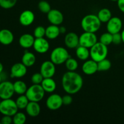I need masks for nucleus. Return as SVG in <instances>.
I'll return each mask as SVG.
<instances>
[{"label":"nucleus","instance_id":"1","mask_svg":"<svg viewBox=\"0 0 124 124\" xmlns=\"http://www.w3.org/2000/svg\"><path fill=\"white\" fill-rule=\"evenodd\" d=\"M62 86L67 94H76L83 86V79L75 71H69L65 73L62 78Z\"/></svg>","mask_w":124,"mask_h":124},{"label":"nucleus","instance_id":"2","mask_svg":"<svg viewBox=\"0 0 124 124\" xmlns=\"http://www.w3.org/2000/svg\"><path fill=\"white\" fill-rule=\"evenodd\" d=\"M101 26V22L98 16L90 14L85 16L81 21V27L84 31L96 33Z\"/></svg>","mask_w":124,"mask_h":124},{"label":"nucleus","instance_id":"3","mask_svg":"<svg viewBox=\"0 0 124 124\" xmlns=\"http://www.w3.org/2000/svg\"><path fill=\"white\" fill-rule=\"evenodd\" d=\"M108 50L107 46L103 44L100 42H97L90 48V54L92 59L98 62L105 59L108 55Z\"/></svg>","mask_w":124,"mask_h":124},{"label":"nucleus","instance_id":"4","mask_svg":"<svg viewBox=\"0 0 124 124\" xmlns=\"http://www.w3.org/2000/svg\"><path fill=\"white\" fill-rule=\"evenodd\" d=\"M45 91L41 84H33L27 88L25 95L29 99V101H41L44 97Z\"/></svg>","mask_w":124,"mask_h":124},{"label":"nucleus","instance_id":"5","mask_svg":"<svg viewBox=\"0 0 124 124\" xmlns=\"http://www.w3.org/2000/svg\"><path fill=\"white\" fill-rule=\"evenodd\" d=\"M70 58V54L66 48L62 47H58L53 50L50 54V61L55 65H61L65 63Z\"/></svg>","mask_w":124,"mask_h":124},{"label":"nucleus","instance_id":"6","mask_svg":"<svg viewBox=\"0 0 124 124\" xmlns=\"http://www.w3.org/2000/svg\"><path fill=\"white\" fill-rule=\"evenodd\" d=\"M16 102L12 99H2L0 102V113L3 115L13 116L18 112Z\"/></svg>","mask_w":124,"mask_h":124},{"label":"nucleus","instance_id":"7","mask_svg":"<svg viewBox=\"0 0 124 124\" xmlns=\"http://www.w3.org/2000/svg\"><path fill=\"white\" fill-rule=\"evenodd\" d=\"M98 42V38L95 33L85 31L79 36V46L89 48Z\"/></svg>","mask_w":124,"mask_h":124},{"label":"nucleus","instance_id":"8","mask_svg":"<svg viewBox=\"0 0 124 124\" xmlns=\"http://www.w3.org/2000/svg\"><path fill=\"white\" fill-rule=\"evenodd\" d=\"M15 93L13 84L10 81H2L0 83V98L10 99Z\"/></svg>","mask_w":124,"mask_h":124},{"label":"nucleus","instance_id":"9","mask_svg":"<svg viewBox=\"0 0 124 124\" xmlns=\"http://www.w3.org/2000/svg\"><path fill=\"white\" fill-rule=\"evenodd\" d=\"M47 107L50 110H57L63 105L62 97L58 94H52L48 97L46 102Z\"/></svg>","mask_w":124,"mask_h":124},{"label":"nucleus","instance_id":"10","mask_svg":"<svg viewBox=\"0 0 124 124\" xmlns=\"http://www.w3.org/2000/svg\"><path fill=\"white\" fill-rule=\"evenodd\" d=\"M55 72V64L51 61H46L41 64L40 67V73L42 74L44 78H53Z\"/></svg>","mask_w":124,"mask_h":124},{"label":"nucleus","instance_id":"11","mask_svg":"<svg viewBox=\"0 0 124 124\" xmlns=\"http://www.w3.org/2000/svg\"><path fill=\"white\" fill-rule=\"evenodd\" d=\"M122 28V21L119 17H111V19L107 23V31L111 34L119 33Z\"/></svg>","mask_w":124,"mask_h":124},{"label":"nucleus","instance_id":"12","mask_svg":"<svg viewBox=\"0 0 124 124\" xmlns=\"http://www.w3.org/2000/svg\"><path fill=\"white\" fill-rule=\"evenodd\" d=\"M27 67L22 62L16 63L12 65L10 70V76L12 78H21L26 75Z\"/></svg>","mask_w":124,"mask_h":124},{"label":"nucleus","instance_id":"13","mask_svg":"<svg viewBox=\"0 0 124 124\" xmlns=\"http://www.w3.org/2000/svg\"><path fill=\"white\" fill-rule=\"evenodd\" d=\"M33 47L34 50L37 53L44 54V53H47L48 51L50 44L46 39L44 38H35Z\"/></svg>","mask_w":124,"mask_h":124},{"label":"nucleus","instance_id":"14","mask_svg":"<svg viewBox=\"0 0 124 124\" xmlns=\"http://www.w3.org/2000/svg\"><path fill=\"white\" fill-rule=\"evenodd\" d=\"M47 19L51 24L61 25L64 21V15L61 12L57 9H51L47 13Z\"/></svg>","mask_w":124,"mask_h":124},{"label":"nucleus","instance_id":"15","mask_svg":"<svg viewBox=\"0 0 124 124\" xmlns=\"http://www.w3.org/2000/svg\"><path fill=\"white\" fill-rule=\"evenodd\" d=\"M64 43L69 48H77L79 46V36L75 32H69L65 35Z\"/></svg>","mask_w":124,"mask_h":124},{"label":"nucleus","instance_id":"16","mask_svg":"<svg viewBox=\"0 0 124 124\" xmlns=\"http://www.w3.org/2000/svg\"><path fill=\"white\" fill-rule=\"evenodd\" d=\"M35 14L29 10H24L21 13L19 18L20 24L23 26H29L35 21Z\"/></svg>","mask_w":124,"mask_h":124},{"label":"nucleus","instance_id":"17","mask_svg":"<svg viewBox=\"0 0 124 124\" xmlns=\"http://www.w3.org/2000/svg\"><path fill=\"white\" fill-rule=\"evenodd\" d=\"M83 72L85 75H92L98 71V62L93 59L86 60L82 67Z\"/></svg>","mask_w":124,"mask_h":124},{"label":"nucleus","instance_id":"18","mask_svg":"<svg viewBox=\"0 0 124 124\" xmlns=\"http://www.w3.org/2000/svg\"><path fill=\"white\" fill-rule=\"evenodd\" d=\"M35 38L31 34L25 33L19 38V44L24 48H30L33 46Z\"/></svg>","mask_w":124,"mask_h":124},{"label":"nucleus","instance_id":"19","mask_svg":"<svg viewBox=\"0 0 124 124\" xmlns=\"http://www.w3.org/2000/svg\"><path fill=\"white\" fill-rule=\"evenodd\" d=\"M14 40L13 34L8 29H2L0 30V43L7 46L13 42Z\"/></svg>","mask_w":124,"mask_h":124},{"label":"nucleus","instance_id":"20","mask_svg":"<svg viewBox=\"0 0 124 124\" xmlns=\"http://www.w3.org/2000/svg\"><path fill=\"white\" fill-rule=\"evenodd\" d=\"M27 114L30 117H35L38 116L41 112V107L37 102L30 101L25 108Z\"/></svg>","mask_w":124,"mask_h":124},{"label":"nucleus","instance_id":"21","mask_svg":"<svg viewBox=\"0 0 124 124\" xmlns=\"http://www.w3.org/2000/svg\"><path fill=\"white\" fill-rule=\"evenodd\" d=\"M41 85L46 93H53L56 88V84L52 78H44Z\"/></svg>","mask_w":124,"mask_h":124},{"label":"nucleus","instance_id":"22","mask_svg":"<svg viewBox=\"0 0 124 124\" xmlns=\"http://www.w3.org/2000/svg\"><path fill=\"white\" fill-rule=\"evenodd\" d=\"M60 34L58 25L51 24L46 29V36L49 39H54L57 38Z\"/></svg>","mask_w":124,"mask_h":124},{"label":"nucleus","instance_id":"23","mask_svg":"<svg viewBox=\"0 0 124 124\" xmlns=\"http://www.w3.org/2000/svg\"><path fill=\"white\" fill-rule=\"evenodd\" d=\"M21 62L27 67H32L36 62V56L31 52L25 51L21 59Z\"/></svg>","mask_w":124,"mask_h":124},{"label":"nucleus","instance_id":"24","mask_svg":"<svg viewBox=\"0 0 124 124\" xmlns=\"http://www.w3.org/2000/svg\"><path fill=\"white\" fill-rule=\"evenodd\" d=\"M76 54L78 58L82 61H86L90 56L88 48L81 46H79L76 48Z\"/></svg>","mask_w":124,"mask_h":124},{"label":"nucleus","instance_id":"25","mask_svg":"<svg viewBox=\"0 0 124 124\" xmlns=\"http://www.w3.org/2000/svg\"><path fill=\"white\" fill-rule=\"evenodd\" d=\"M98 17L101 23H106L112 17L111 12L108 8H104L101 9L98 13Z\"/></svg>","mask_w":124,"mask_h":124},{"label":"nucleus","instance_id":"26","mask_svg":"<svg viewBox=\"0 0 124 124\" xmlns=\"http://www.w3.org/2000/svg\"><path fill=\"white\" fill-rule=\"evenodd\" d=\"M15 93L16 94L21 95L24 94L27 90V87L26 84L22 81H17L13 83Z\"/></svg>","mask_w":124,"mask_h":124},{"label":"nucleus","instance_id":"27","mask_svg":"<svg viewBox=\"0 0 124 124\" xmlns=\"http://www.w3.org/2000/svg\"><path fill=\"white\" fill-rule=\"evenodd\" d=\"M15 102L18 109L23 110V109H25L27 105H28V104H29L30 101H29V99H28L25 94V95L21 94V95H20L17 98Z\"/></svg>","mask_w":124,"mask_h":124},{"label":"nucleus","instance_id":"28","mask_svg":"<svg viewBox=\"0 0 124 124\" xmlns=\"http://www.w3.org/2000/svg\"><path fill=\"white\" fill-rule=\"evenodd\" d=\"M111 67V63L109 59L107 58L98 62V71H105L110 70Z\"/></svg>","mask_w":124,"mask_h":124},{"label":"nucleus","instance_id":"29","mask_svg":"<svg viewBox=\"0 0 124 124\" xmlns=\"http://www.w3.org/2000/svg\"><path fill=\"white\" fill-rule=\"evenodd\" d=\"M65 67L69 71H75L78 67V62L74 58H69L65 62Z\"/></svg>","mask_w":124,"mask_h":124},{"label":"nucleus","instance_id":"30","mask_svg":"<svg viewBox=\"0 0 124 124\" xmlns=\"http://www.w3.org/2000/svg\"><path fill=\"white\" fill-rule=\"evenodd\" d=\"M99 42L105 46L111 44L113 42V34L109 32L103 33L99 38Z\"/></svg>","mask_w":124,"mask_h":124},{"label":"nucleus","instance_id":"31","mask_svg":"<svg viewBox=\"0 0 124 124\" xmlns=\"http://www.w3.org/2000/svg\"><path fill=\"white\" fill-rule=\"evenodd\" d=\"M26 120V116L22 112H17L13 116V123L14 124H24Z\"/></svg>","mask_w":124,"mask_h":124},{"label":"nucleus","instance_id":"32","mask_svg":"<svg viewBox=\"0 0 124 124\" xmlns=\"http://www.w3.org/2000/svg\"><path fill=\"white\" fill-rule=\"evenodd\" d=\"M17 0H0V6L4 9H10L14 7Z\"/></svg>","mask_w":124,"mask_h":124},{"label":"nucleus","instance_id":"33","mask_svg":"<svg viewBox=\"0 0 124 124\" xmlns=\"http://www.w3.org/2000/svg\"><path fill=\"white\" fill-rule=\"evenodd\" d=\"M38 8L42 13L47 14L51 10V6L47 1H41L38 3Z\"/></svg>","mask_w":124,"mask_h":124},{"label":"nucleus","instance_id":"34","mask_svg":"<svg viewBox=\"0 0 124 124\" xmlns=\"http://www.w3.org/2000/svg\"><path fill=\"white\" fill-rule=\"evenodd\" d=\"M33 36L35 38H44V36H46V29L41 25L36 27L34 30Z\"/></svg>","mask_w":124,"mask_h":124},{"label":"nucleus","instance_id":"35","mask_svg":"<svg viewBox=\"0 0 124 124\" xmlns=\"http://www.w3.org/2000/svg\"><path fill=\"white\" fill-rule=\"evenodd\" d=\"M43 79L44 77L41 73H36L31 78V81L33 84H41Z\"/></svg>","mask_w":124,"mask_h":124},{"label":"nucleus","instance_id":"36","mask_svg":"<svg viewBox=\"0 0 124 124\" xmlns=\"http://www.w3.org/2000/svg\"><path fill=\"white\" fill-rule=\"evenodd\" d=\"M122 42V36H121V34L119 33H117L113 34V42L114 44H119Z\"/></svg>","mask_w":124,"mask_h":124},{"label":"nucleus","instance_id":"37","mask_svg":"<svg viewBox=\"0 0 124 124\" xmlns=\"http://www.w3.org/2000/svg\"><path fill=\"white\" fill-rule=\"evenodd\" d=\"M73 98L71 94H67L62 97V103L64 105H69L72 103Z\"/></svg>","mask_w":124,"mask_h":124},{"label":"nucleus","instance_id":"38","mask_svg":"<svg viewBox=\"0 0 124 124\" xmlns=\"http://www.w3.org/2000/svg\"><path fill=\"white\" fill-rule=\"evenodd\" d=\"M12 116H7V115H4L3 117L1 119V124H11L13 122V118Z\"/></svg>","mask_w":124,"mask_h":124},{"label":"nucleus","instance_id":"39","mask_svg":"<svg viewBox=\"0 0 124 124\" xmlns=\"http://www.w3.org/2000/svg\"><path fill=\"white\" fill-rule=\"evenodd\" d=\"M117 2L119 9L124 13V0H118Z\"/></svg>","mask_w":124,"mask_h":124},{"label":"nucleus","instance_id":"40","mask_svg":"<svg viewBox=\"0 0 124 124\" xmlns=\"http://www.w3.org/2000/svg\"><path fill=\"white\" fill-rule=\"evenodd\" d=\"M59 30H60V33H65L66 32V28L64 26H62L59 27Z\"/></svg>","mask_w":124,"mask_h":124},{"label":"nucleus","instance_id":"41","mask_svg":"<svg viewBox=\"0 0 124 124\" xmlns=\"http://www.w3.org/2000/svg\"><path fill=\"white\" fill-rule=\"evenodd\" d=\"M3 65L2 64V63L0 62V74L2 72V71H3Z\"/></svg>","mask_w":124,"mask_h":124},{"label":"nucleus","instance_id":"42","mask_svg":"<svg viewBox=\"0 0 124 124\" xmlns=\"http://www.w3.org/2000/svg\"><path fill=\"white\" fill-rule=\"evenodd\" d=\"M121 36H122V42L124 43V30H122V31L121 32Z\"/></svg>","mask_w":124,"mask_h":124},{"label":"nucleus","instance_id":"43","mask_svg":"<svg viewBox=\"0 0 124 124\" xmlns=\"http://www.w3.org/2000/svg\"><path fill=\"white\" fill-rule=\"evenodd\" d=\"M1 82H2V77H1V74H0V83H1Z\"/></svg>","mask_w":124,"mask_h":124},{"label":"nucleus","instance_id":"44","mask_svg":"<svg viewBox=\"0 0 124 124\" xmlns=\"http://www.w3.org/2000/svg\"><path fill=\"white\" fill-rule=\"evenodd\" d=\"M111 1H117L118 0H111Z\"/></svg>","mask_w":124,"mask_h":124},{"label":"nucleus","instance_id":"45","mask_svg":"<svg viewBox=\"0 0 124 124\" xmlns=\"http://www.w3.org/2000/svg\"><path fill=\"white\" fill-rule=\"evenodd\" d=\"M0 8H1V6H0Z\"/></svg>","mask_w":124,"mask_h":124},{"label":"nucleus","instance_id":"46","mask_svg":"<svg viewBox=\"0 0 124 124\" xmlns=\"http://www.w3.org/2000/svg\"><path fill=\"white\" fill-rule=\"evenodd\" d=\"M0 102H1V101H0Z\"/></svg>","mask_w":124,"mask_h":124}]
</instances>
